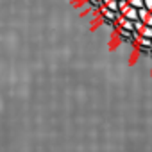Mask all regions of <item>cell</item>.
<instances>
[{
	"label": "cell",
	"mask_w": 152,
	"mask_h": 152,
	"mask_svg": "<svg viewBox=\"0 0 152 152\" xmlns=\"http://www.w3.org/2000/svg\"><path fill=\"white\" fill-rule=\"evenodd\" d=\"M118 11L127 18V20H140V15H138V7H134L132 4H129L127 0H118Z\"/></svg>",
	"instance_id": "6da1fadb"
},
{
	"label": "cell",
	"mask_w": 152,
	"mask_h": 152,
	"mask_svg": "<svg viewBox=\"0 0 152 152\" xmlns=\"http://www.w3.org/2000/svg\"><path fill=\"white\" fill-rule=\"evenodd\" d=\"M134 31H136L138 34H141V36L152 39V27L147 25V23H143L141 20H136V22H134Z\"/></svg>",
	"instance_id": "7a4b0ae2"
},
{
	"label": "cell",
	"mask_w": 152,
	"mask_h": 152,
	"mask_svg": "<svg viewBox=\"0 0 152 152\" xmlns=\"http://www.w3.org/2000/svg\"><path fill=\"white\" fill-rule=\"evenodd\" d=\"M138 15H140V20L143 22V23H147V25H150L152 27V11L148 9V7H140L138 9Z\"/></svg>",
	"instance_id": "3957f363"
},
{
	"label": "cell",
	"mask_w": 152,
	"mask_h": 152,
	"mask_svg": "<svg viewBox=\"0 0 152 152\" xmlns=\"http://www.w3.org/2000/svg\"><path fill=\"white\" fill-rule=\"evenodd\" d=\"M127 2H129V4H132V6H134V7H138V9L145 6V0H127Z\"/></svg>",
	"instance_id": "277c9868"
},
{
	"label": "cell",
	"mask_w": 152,
	"mask_h": 152,
	"mask_svg": "<svg viewBox=\"0 0 152 152\" xmlns=\"http://www.w3.org/2000/svg\"><path fill=\"white\" fill-rule=\"evenodd\" d=\"M145 7H148L152 11V0H145Z\"/></svg>",
	"instance_id": "5b68a950"
}]
</instances>
